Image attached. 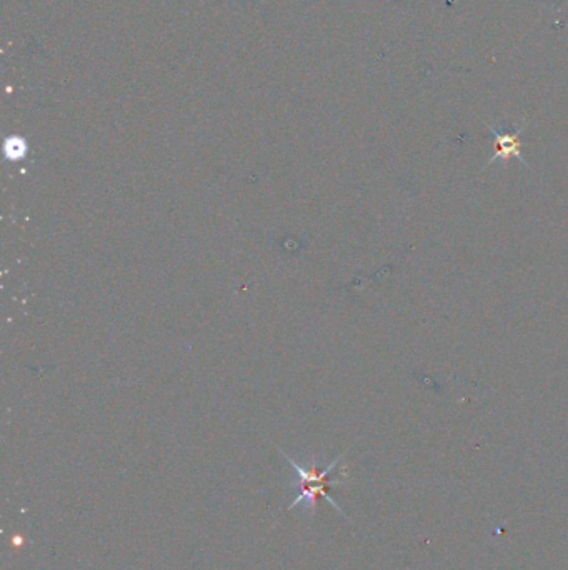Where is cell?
Listing matches in <instances>:
<instances>
[{
	"label": "cell",
	"mask_w": 568,
	"mask_h": 570,
	"mask_svg": "<svg viewBox=\"0 0 568 570\" xmlns=\"http://www.w3.org/2000/svg\"><path fill=\"white\" fill-rule=\"evenodd\" d=\"M527 124H523L522 127L517 129V131H510V132H504L502 129L498 131V129L493 127L492 124H485L488 131L492 132L493 139H495V154H493V157L487 162V166L483 167V170L487 167L492 166L493 162H497V161L507 162V161H510V159H517V161L522 162V166L530 167L525 159H523L522 140H520V136H522V132L527 129Z\"/></svg>",
	"instance_id": "1"
},
{
	"label": "cell",
	"mask_w": 568,
	"mask_h": 570,
	"mask_svg": "<svg viewBox=\"0 0 568 570\" xmlns=\"http://www.w3.org/2000/svg\"><path fill=\"white\" fill-rule=\"evenodd\" d=\"M27 152V145L20 137H10L6 142V157L8 161H20Z\"/></svg>",
	"instance_id": "2"
}]
</instances>
